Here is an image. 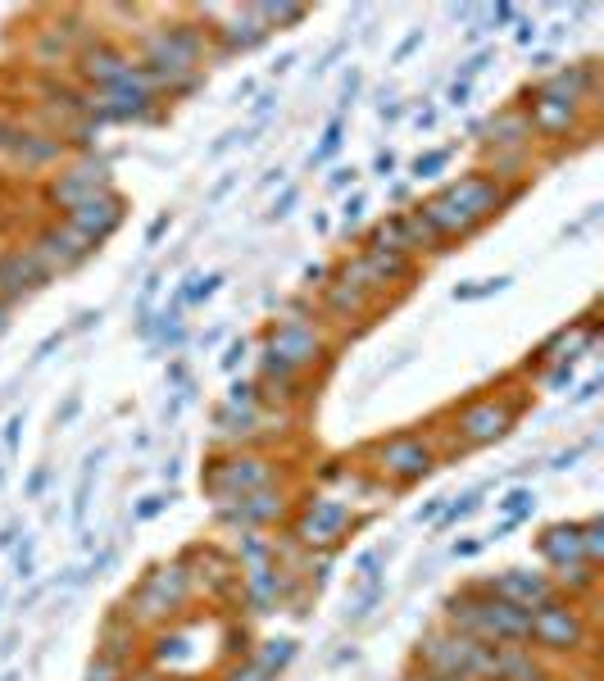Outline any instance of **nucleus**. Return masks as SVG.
Masks as SVG:
<instances>
[{
    "instance_id": "nucleus-1",
    "label": "nucleus",
    "mask_w": 604,
    "mask_h": 681,
    "mask_svg": "<svg viewBox=\"0 0 604 681\" xmlns=\"http://www.w3.org/2000/svg\"><path fill=\"white\" fill-rule=\"evenodd\" d=\"M196 60H200V37L191 28H164L146 50V69L155 73L159 87H169V82L191 87Z\"/></svg>"
},
{
    "instance_id": "nucleus-22",
    "label": "nucleus",
    "mask_w": 604,
    "mask_h": 681,
    "mask_svg": "<svg viewBox=\"0 0 604 681\" xmlns=\"http://www.w3.org/2000/svg\"><path fill=\"white\" fill-rule=\"evenodd\" d=\"M577 536H582V559L586 563H595L604 554V523L595 518V523H586V527H577Z\"/></svg>"
},
{
    "instance_id": "nucleus-5",
    "label": "nucleus",
    "mask_w": 604,
    "mask_h": 681,
    "mask_svg": "<svg viewBox=\"0 0 604 681\" xmlns=\"http://www.w3.org/2000/svg\"><path fill=\"white\" fill-rule=\"evenodd\" d=\"M91 241L87 237H78V232H73V227H46V232H41L37 237V250H32V255L41 259V268H73L78 264V259H87L91 255Z\"/></svg>"
},
{
    "instance_id": "nucleus-10",
    "label": "nucleus",
    "mask_w": 604,
    "mask_h": 681,
    "mask_svg": "<svg viewBox=\"0 0 604 681\" xmlns=\"http://www.w3.org/2000/svg\"><path fill=\"white\" fill-rule=\"evenodd\" d=\"M377 454H382V468L391 477H400V482H414V477H423L432 468V450L423 441H414V436H400V441L382 445Z\"/></svg>"
},
{
    "instance_id": "nucleus-35",
    "label": "nucleus",
    "mask_w": 604,
    "mask_h": 681,
    "mask_svg": "<svg viewBox=\"0 0 604 681\" xmlns=\"http://www.w3.org/2000/svg\"><path fill=\"white\" fill-rule=\"evenodd\" d=\"M418 41H423V32H409V37H405V41H400V46H396V55H391V60L400 64V60H405V55H409V50L418 46Z\"/></svg>"
},
{
    "instance_id": "nucleus-29",
    "label": "nucleus",
    "mask_w": 604,
    "mask_h": 681,
    "mask_svg": "<svg viewBox=\"0 0 604 681\" xmlns=\"http://www.w3.org/2000/svg\"><path fill=\"white\" fill-rule=\"evenodd\" d=\"M377 595H382V586H377V582H368L364 591H359V600H355V609H350V618H364V613L377 604Z\"/></svg>"
},
{
    "instance_id": "nucleus-44",
    "label": "nucleus",
    "mask_w": 604,
    "mask_h": 681,
    "mask_svg": "<svg viewBox=\"0 0 604 681\" xmlns=\"http://www.w3.org/2000/svg\"><path fill=\"white\" fill-rule=\"evenodd\" d=\"M391 168H396V155H391V150H387V155H377V173H382V178H387Z\"/></svg>"
},
{
    "instance_id": "nucleus-13",
    "label": "nucleus",
    "mask_w": 604,
    "mask_h": 681,
    "mask_svg": "<svg viewBox=\"0 0 604 681\" xmlns=\"http://www.w3.org/2000/svg\"><path fill=\"white\" fill-rule=\"evenodd\" d=\"M132 73V64L123 60L114 46H87L82 50V78L96 82V87H114Z\"/></svg>"
},
{
    "instance_id": "nucleus-39",
    "label": "nucleus",
    "mask_w": 604,
    "mask_h": 681,
    "mask_svg": "<svg viewBox=\"0 0 604 681\" xmlns=\"http://www.w3.org/2000/svg\"><path fill=\"white\" fill-rule=\"evenodd\" d=\"M350 182H355V168H337L332 173V187H350Z\"/></svg>"
},
{
    "instance_id": "nucleus-14",
    "label": "nucleus",
    "mask_w": 604,
    "mask_h": 681,
    "mask_svg": "<svg viewBox=\"0 0 604 681\" xmlns=\"http://www.w3.org/2000/svg\"><path fill=\"white\" fill-rule=\"evenodd\" d=\"M96 191H105V173H91V168H73V173H64L55 187H50V200L60 209H78L82 200H91Z\"/></svg>"
},
{
    "instance_id": "nucleus-7",
    "label": "nucleus",
    "mask_w": 604,
    "mask_h": 681,
    "mask_svg": "<svg viewBox=\"0 0 604 681\" xmlns=\"http://www.w3.org/2000/svg\"><path fill=\"white\" fill-rule=\"evenodd\" d=\"M268 486V464L264 459H228L209 477V491L214 495H250V491H264Z\"/></svg>"
},
{
    "instance_id": "nucleus-3",
    "label": "nucleus",
    "mask_w": 604,
    "mask_h": 681,
    "mask_svg": "<svg viewBox=\"0 0 604 681\" xmlns=\"http://www.w3.org/2000/svg\"><path fill=\"white\" fill-rule=\"evenodd\" d=\"M318 350H323V346H318V336L309 332V327L287 323L282 332H273V341H268V373H273V377H287L291 368L314 364Z\"/></svg>"
},
{
    "instance_id": "nucleus-32",
    "label": "nucleus",
    "mask_w": 604,
    "mask_h": 681,
    "mask_svg": "<svg viewBox=\"0 0 604 681\" xmlns=\"http://www.w3.org/2000/svg\"><path fill=\"white\" fill-rule=\"evenodd\" d=\"M14 568H19V577H32V541H23L19 559H14Z\"/></svg>"
},
{
    "instance_id": "nucleus-45",
    "label": "nucleus",
    "mask_w": 604,
    "mask_h": 681,
    "mask_svg": "<svg viewBox=\"0 0 604 681\" xmlns=\"http://www.w3.org/2000/svg\"><path fill=\"white\" fill-rule=\"evenodd\" d=\"M159 509H164V500H150V504H141V509H137V518H155Z\"/></svg>"
},
{
    "instance_id": "nucleus-9",
    "label": "nucleus",
    "mask_w": 604,
    "mask_h": 681,
    "mask_svg": "<svg viewBox=\"0 0 604 681\" xmlns=\"http://www.w3.org/2000/svg\"><path fill=\"white\" fill-rule=\"evenodd\" d=\"M491 595L496 600H509V604H518V609H527L532 613L536 604H545V600H555V591H550V582H545L541 573H505V577H496L491 582Z\"/></svg>"
},
{
    "instance_id": "nucleus-11",
    "label": "nucleus",
    "mask_w": 604,
    "mask_h": 681,
    "mask_svg": "<svg viewBox=\"0 0 604 681\" xmlns=\"http://www.w3.org/2000/svg\"><path fill=\"white\" fill-rule=\"evenodd\" d=\"M341 532H346V504L337 500H314L300 518V536L309 545H332Z\"/></svg>"
},
{
    "instance_id": "nucleus-17",
    "label": "nucleus",
    "mask_w": 604,
    "mask_h": 681,
    "mask_svg": "<svg viewBox=\"0 0 604 681\" xmlns=\"http://www.w3.org/2000/svg\"><path fill=\"white\" fill-rule=\"evenodd\" d=\"M568 123H573V100H555V96H536L532 105V119H527V128H541V132H568Z\"/></svg>"
},
{
    "instance_id": "nucleus-2",
    "label": "nucleus",
    "mask_w": 604,
    "mask_h": 681,
    "mask_svg": "<svg viewBox=\"0 0 604 681\" xmlns=\"http://www.w3.org/2000/svg\"><path fill=\"white\" fill-rule=\"evenodd\" d=\"M582 636H586V627L568 604L545 600V604H536L532 609V641L550 645V650H577Z\"/></svg>"
},
{
    "instance_id": "nucleus-21",
    "label": "nucleus",
    "mask_w": 604,
    "mask_h": 681,
    "mask_svg": "<svg viewBox=\"0 0 604 681\" xmlns=\"http://www.w3.org/2000/svg\"><path fill=\"white\" fill-rule=\"evenodd\" d=\"M291 654H296V645H291V641H268L264 654L255 659V668H264L268 677H273L278 668H287V663H291Z\"/></svg>"
},
{
    "instance_id": "nucleus-27",
    "label": "nucleus",
    "mask_w": 604,
    "mask_h": 681,
    "mask_svg": "<svg viewBox=\"0 0 604 681\" xmlns=\"http://www.w3.org/2000/svg\"><path fill=\"white\" fill-rule=\"evenodd\" d=\"M500 504L509 509V518H527V514H532V491H509Z\"/></svg>"
},
{
    "instance_id": "nucleus-18",
    "label": "nucleus",
    "mask_w": 604,
    "mask_h": 681,
    "mask_svg": "<svg viewBox=\"0 0 604 681\" xmlns=\"http://www.w3.org/2000/svg\"><path fill=\"white\" fill-rule=\"evenodd\" d=\"M282 514V500L273 491H250L241 495V504L232 509L228 518H241V523H268V518H278Z\"/></svg>"
},
{
    "instance_id": "nucleus-16",
    "label": "nucleus",
    "mask_w": 604,
    "mask_h": 681,
    "mask_svg": "<svg viewBox=\"0 0 604 681\" xmlns=\"http://www.w3.org/2000/svg\"><path fill=\"white\" fill-rule=\"evenodd\" d=\"M541 554L555 568H568V563H586L582 559V536H577V527H550V532L541 536Z\"/></svg>"
},
{
    "instance_id": "nucleus-8",
    "label": "nucleus",
    "mask_w": 604,
    "mask_h": 681,
    "mask_svg": "<svg viewBox=\"0 0 604 681\" xmlns=\"http://www.w3.org/2000/svg\"><path fill=\"white\" fill-rule=\"evenodd\" d=\"M441 200H450L468 223H477V218H486L491 209L500 205V191H496V182L491 178H464V182H455V187L441 191Z\"/></svg>"
},
{
    "instance_id": "nucleus-47",
    "label": "nucleus",
    "mask_w": 604,
    "mask_h": 681,
    "mask_svg": "<svg viewBox=\"0 0 604 681\" xmlns=\"http://www.w3.org/2000/svg\"><path fill=\"white\" fill-rule=\"evenodd\" d=\"M432 681H441V677H432Z\"/></svg>"
},
{
    "instance_id": "nucleus-38",
    "label": "nucleus",
    "mask_w": 604,
    "mask_h": 681,
    "mask_svg": "<svg viewBox=\"0 0 604 681\" xmlns=\"http://www.w3.org/2000/svg\"><path fill=\"white\" fill-rule=\"evenodd\" d=\"M164 232H169V218H155V223H150V237H146V241H150V246H155V241L164 237Z\"/></svg>"
},
{
    "instance_id": "nucleus-33",
    "label": "nucleus",
    "mask_w": 604,
    "mask_h": 681,
    "mask_svg": "<svg viewBox=\"0 0 604 681\" xmlns=\"http://www.w3.org/2000/svg\"><path fill=\"white\" fill-rule=\"evenodd\" d=\"M291 205H296V187H287V191H282V200H278V205H273V218H287V214H291Z\"/></svg>"
},
{
    "instance_id": "nucleus-20",
    "label": "nucleus",
    "mask_w": 604,
    "mask_h": 681,
    "mask_svg": "<svg viewBox=\"0 0 604 681\" xmlns=\"http://www.w3.org/2000/svg\"><path fill=\"white\" fill-rule=\"evenodd\" d=\"M364 291H355V287H346V282H337V287L327 291V309L332 314H341V318H355V314H364Z\"/></svg>"
},
{
    "instance_id": "nucleus-34",
    "label": "nucleus",
    "mask_w": 604,
    "mask_h": 681,
    "mask_svg": "<svg viewBox=\"0 0 604 681\" xmlns=\"http://www.w3.org/2000/svg\"><path fill=\"white\" fill-rule=\"evenodd\" d=\"M341 214H346V227H350V223H359V214H364V196H350Z\"/></svg>"
},
{
    "instance_id": "nucleus-12",
    "label": "nucleus",
    "mask_w": 604,
    "mask_h": 681,
    "mask_svg": "<svg viewBox=\"0 0 604 681\" xmlns=\"http://www.w3.org/2000/svg\"><path fill=\"white\" fill-rule=\"evenodd\" d=\"M182 591H187V577H182V568H159V573L150 577L146 586H141L137 609L146 613V618H155V613L173 609V604L182 600Z\"/></svg>"
},
{
    "instance_id": "nucleus-26",
    "label": "nucleus",
    "mask_w": 604,
    "mask_h": 681,
    "mask_svg": "<svg viewBox=\"0 0 604 681\" xmlns=\"http://www.w3.org/2000/svg\"><path fill=\"white\" fill-rule=\"evenodd\" d=\"M446 164H450V150H432V155H423L414 164V178H436Z\"/></svg>"
},
{
    "instance_id": "nucleus-25",
    "label": "nucleus",
    "mask_w": 604,
    "mask_h": 681,
    "mask_svg": "<svg viewBox=\"0 0 604 681\" xmlns=\"http://www.w3.org/2000/svg\"><path fill=\"white\" fill-rule=\"evenodd\" d=\"M191 282H196V287H187L178 300H191V305H200V300H209V296H214V291H218V282H223V277L214 273V277H191Z\"/></svg>"
},
{
    "instance_id": "nucleus-43",
    "label": "nucleus",
    "mask_w": 604,
    "mask_h": 681,
    "mask_svg": "<svg viewBox=\"0 0 604 681\" xmlns=\"http://www.w3.org/2000/svg\"><path fill=\"white\" fill-rule=\"evenodd\" d=\"M468 100V82H455V87H450V105H464Z\"/></svg>"
},
{
    "instance_id": "nucleus-31",
    "label": "nucleus",
    "mask_w": 604,
    "mask_h": 681,
    "mask_svg": "<svg viewBox=\"0 0 604 681\" xmlns=\"http://www.w3.org/2000/svg\"><path fill=\"white\" fill-rule=\"evenodd\" d=\"M473 509H477V495H464V500H455V504L446 509V523H459V518H468Z\"/></svg>"
},
{
    "instance_id": "nucleus-19",
    "label": "nucleus",
    "mask_w": 604,
    "mask_h": 681,
    "mask_svg": "<svg viewBox=\"0 0 604 681\" xmlns=\"http://www.w3.org/2000/svg\"><path fill=\"white\" fill-rule=\"evenodd\" d=\"M223 37H228V46H232V50H237V46L246 50V46H259V41L268 37V28H264V23H259L255 5H250V10H241L237 19H232L228 28H223Z\"/></svg>"
},
{
    "instance_id": "nucleus-23",
    "label": "nucleus",
    "mask_w": 604,
    "mask_h": 681,
    "mask_svg": "<svg viewBox=\"0 0 604 681\" xmlns=\"http://www.w3.org/2000/svg\"><path fill=\"white\" fill-rule=\"evenodd\" d=\"M255 14H259V23H300L305 19V5H255Z\"/></svg>"
},
{
    "instance_id": "nucleus-28",
    "label": "nucleus",
    "mask_w": 604,
    "mask_h": 681,
    "mask_svg": "<svg viewBox=\"0 0 604 681\" xmlns=\"http://www.w3.org/2000/svg\"><path fill=\"white\" fill-rule=\"evenodd\" d=\"M491 132H496V137H491V141H523L532 128H527V119H505V123H500V128H491Z\"/></svg>"
},
{
    "instance_id": "nucleus-41",
    "label": "nucleus",
    "mask_w": 604,
    "mask_h": 681,
    "mask_svg": "<svg viewBox=\"0 0 604 681\" xmlns=\"http://www.w3.org/2000/svg\"><path fill=\"white\" fill-rule=\"evenodd\" d=\"M237 681H268V672H264V668H255V663H250L246 672H237Z\"/></svg>"
},
{
    "instance_id": "nucleus-40",
    "label": "nucleus",
    "mask_w": 604,
    "mask_h": 681,
    "mask_svg": "<svg viewBox=\"0 0 604 681\" xmlns=\"http://www.w3.org/2000/svg\"><path fill=\"white\" fill-rule=\"evenodd\" d=\"M568 377H573V364H559V368H555V373H550V386H564V382H568Z\"/></svg>"
},
{
    "instance_id": "nucleus-46",
    "label": "nucleus",
    "mask_w": 604,
    "mask_h": 681,
    "mask_svg": "<svg viewBox=\"0 0 604 681\" xmlns=\"http://www.w3.org/2000/svg\"><path fill=\"white\" fill-rule=\"evenodd\" d=\"M5 327H10V318H5V309H0V332H5Z\"/></svg>"
},
{
    "instance_id": "nucleus-15",
    "label": "nucleus",
    "mask_w": 604,
    "mask_h": 681,
    "mask_svg": "<svg viewBox=\"0 0 604 681\" xmlns=\"http://www.w3.org/2000/svg\"><path fill=\"white\" fill-rule=\"evenodd\" d=\"M505 427H509V409H500V405H473L459 418V432L473 445H486V441H496V436H505Z\"/></svg>"
},
{
    "instance_id": "nucleus-4",
    "label": "nucleus",
    "mask_w": 604,
    "mask_h": 681,
    "mask_svg": "<svg viewBox=\"0 0 604 681\" xmlns=\"http://www.w3.org/2000/svg\"><path fill=\"white\" fill-rule=\"evenodd\" d=\"M119 223H123V200L109 196V191H96V196L82 200L78 209H69V227L78 232V237H87L91 246H96V241H105Z\"/></svg>"
},
{
    "instance_id": "nucleus-30",
    "label": "nucleus",
    "mask_w": 604,
    "mask_h": 681,
    "mask_svg": "<svg viewBox=\"0 0 604 681\" xmlns=\"http://www.w3.org/2000/svg\"><path fill=\"white\" fill-rule=\"evenodd\" d=\"M491 60H496V50H477V55H468V60H464V82L473 78V73H482Z\"/></svg>"
},
{
    "instance_id": "nucleus-6",
    "label": "nucleus",
    "mask_w": 604,
    "mask_h": 681,
    "mask_svg": "<svg viewBox=\"0 0 604 681\" xmlns=\"http://www.w3.org/2000/svg\"><path fill=\"white\" fill-rule=\"evenodd\" d=\"M46 282V268L32 250H10V255H0V296H28Z\"/></svg>"
},
{
    "instance_id": "nucleus-36",
    "label": "nucleus",
    "mask_w": 604,
    "mask_h": 681,
    "mask_svg": "<svg viewBox=\"0 0 604 681\" xmlns=\"http://www.w3.org/2000/svg\"><path fill=\"white\" fill-rule=\"evenodd\" d=\"M87 681H114V663H96V668L87 672Z\"/></svg>"
},
{
    "instance_id": "nucleus-24",
    "label": "nucleus",
    "mask_w": 604,
    "mask_h": 681,
    "mask_svg": "<svg viewBox=\"0 0 604 681\" xmlns=\"http://www.w3.org/2000/svg\"><path fill=\"white\" fill-rule=\"evenodd\" d=\"M337 146H341V123L332 119V123H327V132H323V141H318V150L309 155V164H323V159H332V150H337Z\"/></svg>"
},
{
    "instance_id": "nucleus-37",
    "label": "nucleus",
    "mask_w": 604,
    "mask_h": 681,
    "mask_svg": "<svg viewBox=\"0 0 604 681\" xmlns=\"http://www.w3.org/2000/svg\"><path fill=\"white\" fill-rule=\"evenodd\" d=\"M19 427H23V418H10V427H5V445H10V450L19 445Z\"/></svg>"
},
{
    "instance_id": "nucleus-42",
    "label": "nucleus",
    "mask_w": 604,
    "mask_h": 681,
    "mask_svg": "<svg viewBox=\"0 0 604 681\" xmlns=\"http://www.w3.org/2000/svg\"><path fill=\"white\" fill-rule=\"evenodd\" d=\"M532 41H536V28L532 23H518V46H532Z\"/></svg>"
}]
</instances>
